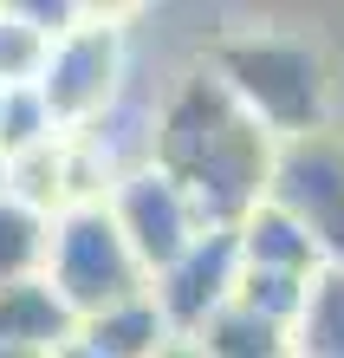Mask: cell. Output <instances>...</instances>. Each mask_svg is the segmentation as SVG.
I'll list each match as a JSON object with an SVG mask.
<instances>
[{"mask_svg": "<svg viewBox=\"0 0 344 358\" xmlns=\"http://www.w3.org/2000/svg\"><path fill=\"white\" fill-rule=\"evenodd\" d=\"M52 358H98V352H91V345H84V339H72V345H59Z\"/></svg>", "mask_w": 344, "mask_h": 358, "instance_id": "16", "label": "cell"}, {"mask_svg": "<svg viewBox=\"0 0 344 358\" xmlns=\"http://www.w3.org/2000/svg\"><path fill=\"white\" fill-rule=\"evenodd\" d=\"M286 215L318 241L325 267H344V137L318 131L299 143H279L273 163V196Z\"/></svg>", "mask_w": 344, "mask_h": 358, "instance_id": "5", "label": "cell"}, {"mask_svg": "<svg viewBox=\"0 0 344 358\" xmlns=\"http://www.w3.org/2000/svg\"><path fill=\"white\" fill-rule=\"evenodd\" d=\"M104 208H111V222L124 228V241H130L137 267L156 280L163 267H176L188 248H195L208 228L195 222V202H188V189L176 176H163L156 163L137 176H124L111 196H104Z\"/></svg>", "mask_w": 344, "mask_h": 358, "instance_id": "6", "label": "cell"}, {"mask_svg": "<svg viewBox=\"0 0 344 358\" xmlns=\"http://www.w3.org/2000/svg\"><path fill=\"white\" fill-rule=\"evenodd\" d=\"M234 287H241V235L234 228H208L176 267H163L149 280V300L163 306L176 339H195L214 313L234 300Z\"/></svg>", "mask_w": 344, "mask_h": 358, "instance_id": "7", "label": "cell"}, {"mask_svg": "<svg viewBox=\"0 0 344 358\" xmlns=\"http://www.w3.org/2000/svg\"><path fill=\"white\" fill-rule=\"evenodd\" d=\"M292 358H344V267H325L292 320Z\"/></svg>", "mask_w": 344, "mask_h": 358, "instance_id": "13", "label": "cell"}, {"mask_svg": "<svg viewBox=\"0 0 344 358\" xmlns=\"http://www.w3.org/2000/svg\"><path fill=\"white\" fill-rule=\"evenodd\" d=\"M156 358H202V345H195V339H176V345H163Z\"/></svg>", "mask_w": 344, "mask_h": 358, "instance_id": "15", "label": "cell"}, {"mask_svg": "<svg viewBox=\"0 0 344 358\" xmlns=\"http://www.w3.org/2000/svg\"><path fill=\"white\" fill-rule=\"evenodd\" d=\"M46 255H52V215L0 196V287L46 280Z\"/></svg>", "mask_w": 344, "mask_h": 358, "instance_id": "12", "label": "cell"}, {"mask_svg": "<svg viewBox=\"0 0 344 358\" xmlns=\"http://www.w3.org/2000/svg\"><path fill=\"white\" fill-rule=\"evenodd\" d=\"M72 339H78V313L52 293V280L0 287V345L52 358L59 345H72Z\"/></svg>", "mask_w": 344, "mask_h": 358, "instance_id": "8", "label": "cell"}, {"mask_svg": "<svg viewBox=\"0 0 344 358\" xmlns=\"http://www.w3.org/2000/svg\"><path fill=\"white\" fill-rule=\"evenodd\" d=\"M33 85L52 104L59 131L72 137V131H84L91 117H104L124 92H130V39H124L117 20L78 13V27L46 46V66H39Z\"/></svg>", "mask_w": 344, "mask_h": 358, "instance_id": "4", "label": "cell"}, {"mask_svg": "<svg viewBox=\"0 0 344 358\" xmlns=\"http://www.w3.org/2000/svg\"><path fill=\"white\" fill-rule=\"evenodd\" d=\"M195 345H202V358H292V332L260 320V313L241 306V300H227L195 332Z\"/></svg>", "mask_w": 344, "mask_h": 358, "instance_id": "11", "label": "cell"}, {"mask_svg": "<svg viewBox=\"0 0 344 358\" xmlns=\"http://www.w3.org/2000/svg\"><path fill=\"white\" fill-rule=\"evenodd\" d=\"M46 280L52 293L84 320H98V313H111L124 300H143L149 293V273L137 267L130 241H124V228L111 222V208L104 202H72L52 215V255H46Z\"/></svg>", "mask_w": 344, "mask_h": 358, "instance_id": "3", "label": "cell"}, {"mask_svg": "<svg viewBox=\"0 0 344 358\" xmlns=\"http://www.w3.org/2000/svg\"><path fill=\"white\" fill-rule=\"evenodd\" d=\"M78 339L91 345L98 358H156L163 345H176V332H169L163 306L143 293V300H124L111 313H98V320H84Z\"/></svg>", "mask_w": 344, "mask_h": 358, "instance_id": "10", "label": "cell"}, {"mask_svg": "<svg viewBox=\"0 0 344 358\" xmlns=\"http://www.w3.org/2000/svg\"><path fill=\"white\" fill-rule=\"evenodd\" d=\"M234 235H241V267H253V273H299V280H318V273H325L318 241L279 202H260Z\"/></svg>", "mask_w": 344, "mask_h": 358, "instance_id": "9", "label": "cell"}, {"mask_svg": "<svg viewBox=\"0 0 344 358\" xmlns=\"http://www.w3.org/2000/svg\"><path fill=\"white\" fill-rule=\"evenodd\" d=\"M214 78L234 92V104L260 124L273 143L318 137L331 117V78L325 52L306 33H279V27H247L227 33L214 46Z\"/></svg>", "mask_w": 344, "mask_h": 358, "instance_id": "2", "label": "cell"}, {"mask_svg": "<svg viewBox=\"0 0 344 358\" xmlns=\"http://www.w3.org/2000/svg\"><path fill=\"white\" fill-rule=\"evenodd\" d=\"M0 358H39V352H13V345H0Z\"/></svg>", "mask_w": 344, "mask_h": 358, "instance_id": "17", "label": "cell"}, {"mask_svg": "<svg viewBox=\"0 0 344 358\" xmlns=\"http://www.w3.org/2000/svg\"><path fill=\"white\" fill-rule=\"evenodd\" d=\"M46 46L52 39L20 7H0V85H33L39 66H46Z\"/></svg>", "mask_w": 344, "mask_h": 358, "instance_id": "14", "label": "cell"}, {"mask_svg": "<svg viewBox=\"0 0 344 358\" xmlns=\"http://www.w3.org/2000/svg\"><path fill=\"white\" fill-rule=\"evenodd\" d=\"M279 143L253 124L214 66L176 78L156 104V170L176 176L202 228H241L273 196Z\"/></svg>", "mask_w": 344, "mask_h": 358, "instance_id": "1", "label": "cell"}]
</instances>
